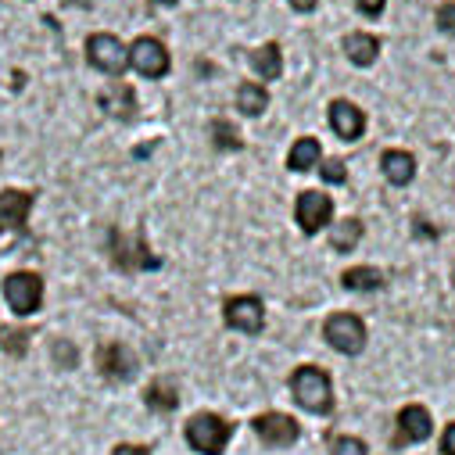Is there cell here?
<instances>
[{"instance_id":"8992f818","label":"cell","mask_w":455,"mask_h":455,"mask_svg":"<svg viewBox=\"0 0 455 455\" xmlns=\"http://www.w3.org/2000/svg\"><path fill=\"white\" fill-rule=\"evenodd\" d=\"M294 219H298L305 237H315L333 219V197L323 194V190H301L298 201H294Z\"/></svg>"},{"instance_id":"9a60e30c","label":"cell","mask_w":455,"mask_h":455,"mask_svg":"<svg viewBox=\"0 0 455 455\" xmlns=\"http://www.w3.org/2000/svg\"><path fill=\"white\" fill-rule=\"evenodd\" d=\"M345 58L355 65V68H370L377 58H380V40L373 33H348L345 36Z\"/></svg>"},{"instance_id":"52a82bcc","label":"cell","mask_w":455,"mask_h":455,"mask_svg":"<svg viewBox=\"0 0 455 455\" xmlns=\"http://www.w3.org/2000/svg\"><path fill=\"white\" fill-rule=\"evenodd\" d=\"M130 65H133L144 79H162V76H169L172 58H169V51H165L162 40H155V36H137L133 47H130Z\"/></svg>"},{"instance_id":"7c38bea8","label":"cell","mask_w":455,"mask_h":455,"mask_svg":"<svg viewBox=\"0 0 455 455\" xmlns=\"http://www.w3.org/2000/svg\"><path fill=\"white\" fill-rule=\"evenodd\" d=\"M36 194L33 190H4L0 194V234H19L26 230L29 212H33Z\"/></svg>"},{"instance_id":"4316f807","label":"cell","mask_w":455,"mask_h":455,"mask_svg":"<svg viewBox=\"0 0 455 455\" xmlns=\"http://www.w3.org/2000/svg\"><path fill=\"white\" fill-rule=\"evenodd\" d=\"M54 359H58V366H61V370H72L79 355H76V348L68 345V340H54Z\"/></svg>"},{"instance_id":"ba28073f","label":"cell","mask_w":455,"mask_h":455,"mask_svg":"<svg viewBox=\"0 0 455 455\" xmlns=\"http://www.w3.org/2000/svg\"><path fill=\"white\" fill-rule=\"evenodd\" d=\"M4 298H8V305H12L19 315H33V312L44 305V280H40L36 273H29V269L12 273V276L4 280Z\"/></svg>"},{"instance_id":"484cf974","label":"cell","mask_w":455,"mask_h":455,"mask_svg":"<svg viewBox=\"0 0 455 455\" xmlns=\"http://www.w3.org/2000/svg\"><path fill=\"white\" fill-rule=\"evenodd\" d=\"M370 448L359 441V437H333L330 444V455H366Z\"/></svg>"},{"instance_id":"d4e9b609","label":"cell","mask_w":455,"mask_h":455,"mask_svg":"<svg viewBox=\"0 0 455 455\" xmlns=\"http://www.w3.org/2000/svg\"><path fill=\"white\" fill-rule=\"evenodd\" d=\"M319 176H323V183L340 187L348 180V169H345V162H340V158H326V162H319Z\"/></svg>"},{"instance_id":"d6986e66","label":"cell","mask_w":455,"mask_h":455,"mask_svg":"<svg viewBox=\"0 0 455 455\" xmlns=\"http://www.w3.org/2000/svg\"><path fill=\"white\" fill-rule=\"evenodd\" d=\"M319 158H323L319 140H315V137H301V140H294V148H291V155H287V169H291V172H308V169L319 165Z\"/></svg>"},{"instance_id":"f1b7e54d","label":"cell","mask_w":455,"mask_h":455,"mask_svg":"<svg viewBox=\"0 0 455 455\" xmlns=\"http://www.w3.org/2000/svg\"><path fill=\"white\" fill-rule=\"evenodd\" d=\"M384 4H387V0H355V8H359L363 15H370V19H377V15L384 12Z\"/></svg>"},{"instance_id":"30bf717a","label":"cell","mask_w":455,"mask_h":455,"mask_svg":"<svg viewBox=\"0 0 455 455\" xmlns=\"http://www.w3.org/2000/svg\"><path fill=\"white\" fill-rule=\"evenodd\" d=\"M251 427H255L259 441L269 444V448H291L301 437V427L283 412H262V416H255Z\"/></svg>"},{"instance_id":"5bb4252c","label":"cell","mask_w":455,"mask_h":455,"mask_svg":"<svg viewBox=\"0 0 455 455\" xmlns=\"http://www.w3.org/2000/svg\"><path fill=\"white\" fill-rule=\"evenodd\" d=\"M97 370H100V377L116 380V384L133 380L137 377V355L126 345H104L97 352Z\"/></svg>"},{"instance_id":"8fae6325","label":"cell","mask_w":455,"mask_h":455,"mask_svg":"<svg viewBox=\"0 0 455 455\" xmlns=\"http://www.w3.org/2000/svg\"><path fill=\"white\" fill-rule=\"evenodd\" d=\"M326 119H330V130H333L340 140H348V144L359 140V137L366 133V116H363V108H355V104L345 100V97L330 100Z\"/></svg>"},{"instance_id":"ac0fdd59","label":"cell","mask_w":455,"mask_h":455,"mask_svg":"<svg viewBox=\"0 0 455 455\" xmlns=\"http://www.w3.org/2000/svg\"><path fill=\"white\" fill-rule=\"evenodd\" d=\"M266 108H269V90L262 83H241L237 86V111H241V116L259 119Z\"/></svg>"},{"instance_id":"ffe728a7","label":"cell","mask_w":455,"mask_h":455,"mask_svg":"<svg viewBox=\"0 0 455 455\" xmlns=\"http://www.w3.org/2000/svg\"><path fill=\"white\" fill-rule=\"evenodd\" d=\"M340 283H345L348 291H363V294H370V291H380V287H384V273L373 269V266H355V269H345Z\"/></svg>"},{"instance_id":"cb8c5ba5","label":"cell","mask_w":455,"mask_h":455,"mask_svg":"<svg viewBox=\"0 0 455 455\" xmlns=\"http://www.w3.org/2000/svg\"><path fill=\"white\" fill-rule=\"evenodd\" d=\"M212 144L219 148V151H241L244 148V140H241V133L230 126V123H212Z\"/></svg>"},{"instance_id":"e0dca14e","label":"cell","mask_w":455,"mask_h":455,"mask_svg":"<svg viewBox=\"0 0 455 455\" xmlns=\"http://www.w3.org/2000/svg\"><path fill=\"white\" fill-rule=\"evenodd\" d=\"M248 65H251V68H255V76H259V79H266V83L280 79V72H283V54H280V44H262L259 51H251Z\"/></svg>"},{"instance_id":"5b68a950","label":"cell","mask_w":455,"mask_h":455,"mask_svg":"<svg viewBox=\"0 0 455 455\" xmlns=\"http://www.w3.org/2000/svg\"><path fill=\"white\" fill-rule=\"evenodd\" d=\"M222 319H226V326H230V330L262 333V326H266V305L255 294H234V298H226V305H222Z\"/></svg>"},{"instance_id":"603a6c76","label":"cell","mask_w":455,"mask_h":455,"mask_svg":"<svg viewBox=\"0 0 455 455\" xmlns=\"http://www.w3.org/2000/svg\"><path fill=\"white\" fill-rule=\"evenodd\" d=\"M29 330H15V326H0V348H4L8 355H15V359H22L26 352H29Z\"/></svg>"},{"instance_id":"f546056e","label":"cell","mask_w":455,"mask_h":455,"mask_svg":"<svg viewBox=\"0 0 455 455\" xmlns=\"http://www.w3.org/2000/svg\"><path fill=\"white\" fill-rule=\"evenodd\" d=\"M441 455H455V423H448L441 434Z\"/></svg>"},{"instance_id":"1f68e13d","label":"cell","mask_w":455,"mask_h":455,"mask_svg":"<svg viewBox=\"0 0 455 455\" xmlns=\"http://www.w3.org/2000/svg\"><path fill=\"white\" fill-rule=\"evenodd\" d=\"M111 455H148V448H144V444H119Z\"/></svg>"},{"instance_id":"3957f363","label":"cell","mask_w":455,"mask_h":455,"mask_svg":"<svg viewBox=\"0 0 455 455\" xmlns=\"http://www.w3.org/2000/svg\"><path fill=\"white\" fill-rule=\"evenodd\" d=\"M323 337L326 345L340 355H359L366 348V323L355 312H337L323 323Z\"/></svg>"},{"instance_id":"6da1fadb","label":"cell","mask_w":455,"mask_h":455,"mask_svg":"<svg viewBox=\"0 0 455 455\" xmlns=\"http://www.w3.org/2000/svg\"><path fill=\"white\" fill-rule=\"evenodd\" d=\"M291 395L305 412H330L333 409V384L330 373L319 366H298L291 373Z\"/></svg>"},{"instance_id":"7402d4cb","label":"cell","mask_w":455,"mask_h":455,"mask_svg":"<svg viewBox=\"0 0 455 455\" xmlns=\"http://www.w3.org/2000/svg\"><path fill=\"white\" fill-rule=\"evenodd\" d=\"M144 398H148V405H151L155 412H172V409L180 405V395H176V387H172L169 380H155Z\"/></svg>"},{"instance_id":"7a4b0ae2","label":"cell","mask_w":455,"mask_h":455,"mask_svg":"<svg viewBox=\"0 0 455 455\" xmlns=\"http://www.w3.org/2000/svg\"><path fill=\"white\" fill-rule=\"evenodd\" d=\"M86 61H90L97 72L119 79V76L130 68V47H126L116 33H93V36L86 40Z\"/></svg>"},{"instance_id":"9c48e42d","label":"cell","mask_w":455,"mask_h":455,"mask_svg":"<svg viewBox=\"0 0 455 455\" xmlns=\"http://www.w3.org/2000/svg\"><path fill=\"white\" fill-rule=\"evenodd\" d=\"M395 437H391V448H405V444H419L434 434V423H430V412L423 405H405L395 419Z\"/></svg>"},{"instance_id":"2e32d148","label":"cell","mask_w":455,"mask_h":455,"mask_svg":"<svg viewBox=\"0 0 455 455\" xmlns=\"http://www.w3.org/2000/svg\"><path fill=\"white\" fill-rule=\"evenodd\" d=\"M380 172L387 176L391 187H409L416 176V158L409 151H384L380 155Z\"/></svg>"},{"instance_id":"277c9868","label":"cell","mask_w":455,"mask_h":455,"mask_svg":"<svg viewBox=\"0 0 455 455\" xmlns=\"http://www.w3.org/2000/svg\"><path fill=\"white\" fill-rule=\"evenodd\" d=\"M234 434V423H226L222 416H212V412H197L190 423H187V444L201 455H219L226 448Z\"/></svg>"},{"instance_id":"d6a6232c","label":"cell","mask_w":455,"mask_h":455,"mask_svg":"<svg viewBox=\"0 0 455 455\" xmlns=\"http://www.w3.org/2000/svg\"><path fill=\"white\" fill-rule=\"evenodd\" d=\"M155 4H162V8H176L180 0H155Z\"/></svg>"},{"instance_id":"83f0119b","label":"cell","mask_w":455,"mask_h":455,"mask_svg":"<svg viewBox=\"0 0 455 455\" xmlns=\"http://www.w3.org/2000/svg\"><path fill=\"white\" fill-rule=\"evenodd\" d=\"M437 29L448 33V36H455V4H441L437 8Z\"/></svg>"},{"instance_id":"4dcf8cb0","label":"cell","mask_w":455,"mask_h":455,"mask_svg":"<svg viewBox=\"0 0 455 455\" xmlns=\"http://www.w3.org/2000/svg\"><path fill=\"white\" fill-rule=\"evenodd\" d=\"M287 4H291L294 12H301V15H308V12H315L319 0H287Z\"/></svg>"},{"instance_id":"44dd1931","label":"cell","mask_w":455,"mask_h":455,"mask_svg":"<svg viewBox=\"0 0 455 455\" xmlns=\"http://www.w3.org/2000/svg\"><path fill=\"white\" fill-rule=\"evenodd\" d=\"M363 241V222L359 219H340L337 226H333V237H330V244H333V251H352L355 244Z\"/></svg>"},{"instance_id":"4fadbf2b","label":"cell","mask_w":455,"mask_h":455,"mask_svg":"<svg viewBox=\"0 0 455 455\" xmlns=\"http://www.w3.org/2000/svg\"><path fill=\"white\" fill-rule=\"evenodd\" d=\"M97 104L108 111L111 119H119V123H130V119L137 116V93H133V86L123 83V79H111V83L97 93Z\"/></svg>"}]
</instances>
